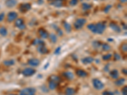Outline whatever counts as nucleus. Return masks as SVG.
<instances>
[{
    "label": "nucleus",
    "instance_id": "f257e3e1",
    "mask_svg": "<svg viewBox=\"0 0 127 95\" xmlns=\"http://www.w3.org/2000/svg\"><path fill=\"white\" fill-rule=\"evenodd\" d=\"M86 23V19L85 18L77 19L74 22V27L76 30H81Z\"/></svg>",
    "mask_w": 127,
    "mask_h": 95
},
{
    "label": "nucleus",
    "instance_id": "f03ea898",
    "mask_svg": "<svg viewBox=\"0 0 127 95\" xmlns=\"http://www.w3.org/2000/svg\"><path fill=\"white\" fill-rule=\"evenodd\" d=\"M36 93V89L35 87H26L22 89L19 95H35Z\"/></svg>",
    "mask_w": 127,
    "mask_h": 95
},
{
    "label": "nucleus",
    "instance_id": "7ed1b4c3",
    "mask_svg": "<svg viewBox=\"0 0 127 95\" xmlns=\"http://www.w3.org/2000/svg\"><path fill=\"white\" fill-rule=\"evenodd\" d=\"M96 25V34H102L106 29V23L104 22H98L95 23Z\"/></svg>",
    "mask_w": 127,
    "mask_h": 95
},
{
    "label": "nucleus",
    "instance_id": "20e7f679",
    "mask_svg": "<svg viewBox=\"0 0 127 95\" xmlns=\"http://www.w3.org/2000/svg\"><path fill=\"white\" fill-rule=\"evenodd\" d=\"M93 86L97 90H102L104 87V84L101 80L98 79H93L92 80Z\"/></svg>",
    "mask_w": 127,
    "mask_h": 95
},
{
    "label": "nucleus",
    "instance_id": "39448f33",
    "mask_svg": "<svg viewBox=\"0 0 127 95\" xmlns=\"http://www.w3.org/2000/svg\"><path fill=\"white\" fill-rule=\"evenodd\" d=\"M36 70L35 68L27 67L24 68L22 73V75L25 77H31V76H33L36 73Z\"/></svg>",
    "mask_w": 127,
    "mask_h": 95
},
{
    "label": "nucleus",
    "instance_id": "423d86ee",
    "mask_svg": "<svg viewBox=\"0 0 127 95\" xmlns=\"http://www.w3.org/2000/svg\"><path fill=\"white\" fill-rule=\"evenodd\" d=\"M31 9V4L30 3H23L21 4L19 7V10L21 13H26Z\"/></svg>",
    "mask_w": 127,
    "mask_h": 95
},
{
    "label": "nucleus",
    "instance_id": "0eeeda50",
    "mask_svg": "<svg viewBox=\"0 0 127 95\" xmlns=\"http://www.w3.org/2000/svg\"><path fill=\"white\" fill-rule=\"evenodd\" d=\"M18 13L16 11H10L8 13L7 15V21L11 23V22H13L18 18Z\"/></svg>",
    "mask_w": 127,
    "mask_h": 95
},
{
    "label": "nucleus",
    "instance_id": "6e6552de",
    "mask_svg": "<svg viewBox=\"0 0 127 95\" xmlns=\"http://www.w3.org/2000/svg\"><path fill=\"white\" fill-rule=\"evenodd\" d=\"M109 27L111 29L114 31L115 32H117V33H120L121 32V27L119 26L116 23H115V22H111L109 23Z\"/></svg>",
    "mask_w": 127,
    "mask_h": 95
},
{
    "label": "nucleus",
    "instance_id": "1a4fd4ad",
    "mask_svg": "<svg viewBox=\"0 0 127 95\" xmlns=\"http://www.w3.org/2000/svg\"><path fill=\"white\" fill-rule=\"evenodd\" d=\"M37 51L40 54H42V55H45V54H47L49 52V50L45 46V44H44V45H38V47H37Z\"/></svg>",
    "mask_w": 127,
    "mask_h": 95
},
{
    "label": "nucleus",
    "instance_id": "9d476101",
    "mask_svg": "<svg viewBox=\"0 0 127 95\" xmlns=\"http://www.w3.org/2000/svg\"><path fill=\"white\" fill-rule=\"evenodd\" d=\"M38 34H39V37L41 38V39H47L48 38V32L45 29H43V28H39L38 30Z\"/></svg>",
    "mask_w": 127,
    "mask_h": 95
},
{
    "label": "nucleus",
    "instance_id": "9b49d317",
    "mask_svg": "<svg viewBox=\"0 0 127 95\" xmlns=\"http://www.w3.org/2000/svg\"><path fill=\"white\" fill-rule=\"evenodd\" d=\"M17 4V0H6V1H5V5L9 8L15 7Z\"/></svg>",
    "mask_w": 127,
    "mask_h": 95
},
{
    "label": "nucleus",
    "instance_id": "f8f14e48",
    "mask_svg": "<svg viewBox=\"0 0 127 95\" xmlns=\"http://www.w3.org/2000/svg\"><path fill=\"white\" fill-rule=\"evenodd\" d=\"M28 64L31 67H38L40 64V61L37 58H31L28 60Z\"/></svg>",
    "mask_w": 127,
    "mask_h": 95
},
{
    "label": "nucleus",
    "instance_id": "ddd939ff",
    "mask_svg": "<svg viewBox=\"0 0 127 95\" xmlns=\"http://www.w3.org/2000/svg\"><path fill=\"white\" fill-rule=\"evenodd\" d=\"M76 75L80 77H82V78H85L88 76V73L84 70L82 69H78L76 71Z\"/></svg>",
    "mask_w": 127,
    "mask_h": 95
},
{
    "label": "nucleus",
    "instance_id": "4468645a",
    "mask_svg": "<svg viewBox=\"0 0 127 95\" xmlns=\"http://www.w3.org/2000/svg\"><path fill=\"white\" fill-rule=\"evenodd\" d=\"M50 4L56 8H60L63 6V1L62 0H54L50 3Z\"/></svg>",
    "mask_w": 127,
    "mask_h": 95
},
{
    "label": "nucleus",
    "instance_id": "2eb2a0df",
    "mask_svg": "<svg viewBox=\"0 0 127 95\" xmlns=\"http://www.w3.org/2000/svg\"><path fill=\"white\" fill-rule=\"evenodd\" d=\"M94 61V59L92 57H85L84 58L81 59V62L85 65H87V64H90Z\"/></svg>",
    "mask_w": 127,
    "mask_h": 95
},
{
    "label": "nucleus",
    "instance_id": "dca6fc26",
    "mask_svg": "<svg viewBox=\"0 0 127 95\" xmlns=\"http://www.w3.org/2000/svg\"><path fill=\"white\" fill-rule=\"evenodd\" d=\"M63 76H64L66 79L69 80H73L74 79V74L71 72H69V71L64 72V73H63Z\"/></svg>",
    "mask_w": 127,
    "mask_h": 95
},
{
    "label": "nucleus",
    "instance_id": "f3484780",
    "mask_svg": "<svg viewBox=\"0 0 127 95\" xmlns=\"http://www.w3.org/2000/svg\"><path fill=\"white\" fill-rule=\"evenodd\" d=\"M48 39L50 42L52 43H56L57 40H58V38L56 34H54V33H51L48 35Z\"/></svg>",
    "mask_w": 127,
    "mask_h": 95
},
{
    "label": "nucleus",
    "instance_id": "a211bd4d",
    "mask_svg": "<svg viewBox=\"0 0 127 95\" xmlns=\"http://www.w3.org/2000/svg\"><path fill=\"white\" fill-rule=\"evenodd\" d=\"M109 75L111 77V78H112L113 79H117L119 78V72L116 69L111 70L109 72Z\"/></svg>",
    "mask_w": 127,
    "mask_h": 95
},
{
    "label": "nucleus",
    "instance_id": "6ab92c4d",
    "mask_svg": "<svg viewBox=\"0 0 127 95\" xmlns=\"http://www.w3.org/2000/svg\"><path fill=\"white\" fill-rule=\"evenodd\" d=\"M23 24H24V19H21V18H17L15 20V26L16 27L19 28Z\"/></svg>",
    "mask_w": 127,
    "mask_h": 95
},
{
    "label": "nucleus",
    "instance_id": "aec40b11",
    "mask_svg": "<svg viewBox=\"0 0 127 95\" xmlns=\"http://www.w3.org/2000/svg\"><path fill=\"white\" fill-rule=\"evenodd\" d=\"M50 80L54 81V82H55L58 84L59 82H61V78L56 75H52L49 77V81Z\"/></svg>",
    "mask_w": 127,
    "mask_h": 95
},
{
    "label": "nucleus",
    "instance_id": "412c9836",
    "mask_svg": "<svg viewBox=\"0 0 127 95\" xmlns=\"http://www.w3.org/2000/svg\"><path fill=\"white\" fill-rule=\"evenodd\" d=\"M76 93V91L73 87H67L65 90V95H74Z\"/></svg>",
    "mask_w": 127,
    "mask_h": 95
},
{
    "label": "nucleus",
    "instance_id": "4be33fe9",
    "mask_svg": "<svg viewBox=\"0 0 127 95\" xmlns=\"http://www.w3.org/2000/svg\"><path fill=\"white\" fill-rule=\"evenodd\" d=\"M63 26H64V28L65 32H67V33H70L72 31V27H71V25L69 23H67V22H64Z\"/></svg>",
    "mask_w": 127,
    "mask_h": 95
},
{
    "label": "nucleus",
    "instance_id": "5701e85b",
    "mask_svg": "<svg viewBox=\"0 0 127 95\" xmlns=\"http://www.w3.org/2000/svg\"><path fill=\"white\" fill-rule=\"evenodd\" d=\"M87 28H88V29L90 30L92 33L96 34V25H95V23H89V24L87 25Z\"/></svg>",
    "mask_w": 127,
    "mask_h": 95
},
{
    "label": "nucleus",
    "instance_id": "b1692460",
    "mask_svg": "<svg viewBox=\"0 0 127 95\" xmlns=\"http://www.w3.org/2000/svg\"><path fill=\"white\" fill-rule=\"evenodd\" d=\"M126 82V80H125L124 78H119V79H117L115 81L114 84L116 85L117 86H121L124 85V84Z\"/></svg>",
    "mask_w": 127,
    "mask_h": 95
},
{
    "label": "nucleus",
    "instance_id": "393cba45",
    "mask_svg": "<svg viewBox=\"0 0 127 95\" xmlns=\"http://www.w3.org/2000/svg\"><path fill=\"white\" fill-rule=\"evenodd\" d=\"M0 35L3 37H5L8 35V30L4 27H0Z\"/></svg>",
    "mask_w": 127,
    "mask_h": 95
},
{
    "label": "nucleus",
    "instance_id": "a878e982",
    "mask_svg": "<svg viewBox=\"0 0 127 95\" xmlns=\"http://www.w3.org/2000/svg\"><path fill=\"white\" fill-rule=\"evenodd\" d=\"M81 8L83 10L87 11L92 8V5L87 3H83L81 4Z\"/></svg>",
    "mask_w": 127,
    "mask_h": 95
},
{
    "label": "nucleus",
    "instance_id": "bb28decb",
    "mask_svg": "<svg viewBox=\"0 0 127 95\" xmlns=\"http://www.w3.org/2000/svg\"><path fill=\"white\" fill-rule=\"evenodd\" d=\"M32 44L35 45V46H38V45H44L45 44V42L42 41L41 39H36L35 40L33 41L32 42Z\"/></svg>",
    "mask_w": 127,
    "mask_h": 95
},
{
    "label": "nucleus",
    "instance_id": "cd10ccee",
    "mask_svg": "<svg viewBox=\"0 0 127 95\" xmlns=\"http://www.w3.org/2000/svg\"><path fill=\"white\" fill-rule=\"evenodd\" d=\"M58 86V83H57L55 82H54V81H51L50 80L49 81V84H48V86H49L50 89L51 90H54Z\"/></svg>",
    "mask_w": 127,
    "mask_h": 95
},
{
    "label": "nucleus",
    "instance_id": "c85d7f7f",
    "mask_svg": "<svg viewBox=\"0 0 127 95\" xmlns=\"http://www.w3.org/2000/svg\"><path fill=\"white\" fill-rule=\"evenodd\" d=\"M3 64L7 67L13 65L15 64V61L13 60H7L3 61Z\"/></svg>",
    "mask_w": 127,
    "mask_h": 95
},
{
    "label": "nucleus",
    "instance_id": "c756f323",
    "mask_svg": "<svg viewBox=\"0 0 127 95\" xmlns=\"http://www.w3.org/2000/svg\"><path fill=\"white\" fill-rule=\"evenodd\" d=\"M101 47L102 49H103L104 51H109L111 48V47L110 46L109 44H108V43H104V44H102Z\"/></svg>",
    "mask_w": 127,
    "mask_h": 95
},
{
    "label": "nucleus",
    "instance_id": "7c9ffc66",
    "mask_svg": "<svg viewBox=\"0 0 127 95\" xmlns=\"http://www.w3.org/2000/svg\"><path fill=\"white\" fill-rule=\"evenodd\" d=\"M111 58H112V55H111V53H108V54H106V55H104L103 57H102V59H103L104 61H108V60H111Z\"/></svg>",
    "mask_w": 127,
    "mask_h": 95
},
{
    "label": "nucleus",
    "instance_id": "2f4dec72",
    "mask_svg": "<svg viewBox=\"0 0 127 95\" xmlns=\"http://www.w3.org/2000/svg\"><path fill=\"white\" fill-rule=\"evenodd\" d=\"M93 44V46L95 48H98L99 47L101 46L102 43L100 42H99V41H93L92 43Z\"/></svg>",
    "mask_w": 127,
    "mask_h": 95
},
{
    "label": "nucleus",
    "instance_id": "473e14b6",
    "mask_svg": "<svg viewBox=\"0 0 127 95\" xmlns=\"http://www.w3.org/2000/svg\"><path fill=\"white\" fill-rule=\"evenodd\" d=\"M79 2V1L78 0H70L69 1V5L71 6H74L76 5H77Z\"/></svg>",
    "mask_w": 127,
    "mask_h": 95
},
{
    "label": "nucleus",
    "instance_id": "72a5a7b5",
    "mask_svg": "<svg viewBox=\"0 0 127 95\" xmlns=\"http://www.w3.org/2000/svg\"><path fill=\"white\" fill-rule=\"evenodd\" d=\"M121 49L124 53H127V43H123L121 46Z\"/></svg>",
    "mask_w": 127,
    "mask_h": 95
},
{
    "label": "nucleus",
    "instance_id": "f704fd0d",
    "mask_svg": "<svg viewBox=\"0 0 127 95\" xmlns=\"http://www.w3.org/2000/svg\"><path fill=\"white\" fill-rule=\"evenodd\" d=\"M111 8H112V5L108 4V5H107V6H106V7H104V13H108L109 11L111 9Z\"/></svg>",
    "mask_w": 127,
    "mask_h": 95
},
{
    "label": "nucleus",
    "instance_id": "c9c22d12",
    "mask_svg": "<svg viewBox=\"0 0 127 95\" xmlns=\"http://www.w3.org/2000/svg\"><path fill=\"white\" fill-rule=\"evenodd\" d=\"M57 34H58V36H62L64 34V32H63L62 30L60 29V28L57 27Z\"/></svg>",
    "mask_w": 127,
    "mask_h": 95
},
{
    "label": "nucleus",
    "instance_id": "e433bc0d",
    "mask_svg": "<svg viewBox=\"0 0 127 95\" xmlns=\"http://www.w3.org/2000/svg\"><path fill=\"white\" fill-rule=\"evenodd\" d=\"M102 95H114V93L111 92V91H104L103 93H102Z\"/></svg>",
    "mask_w": 127,
    "mask_h": 95
},
{
    "label": "nucleus",
    "instance_id": "4c0bfd02",
    "mask_svg": "<svg viewBox=\"0 0 127 95\" xmlns=\"http://www.w3.org/2000/svg\"><path fill=\"white\" fill-rule=\"evenodd\" d=\"M121 93L123 95H127V87L125 86L124 87L122 90H121Z\"/></svg>",
    "mask_w": 127,
    "mask_h": 95
},
{
    "label": "nucleus",
    "instance_id": "58836bf2",
    "mask_svg": "<svg viewBox=\"0 0 127 95\" xmlns=\"http://www.w3.org/2000/svg\"><path fill=\"white\" fill-rule=\"evenodd\" d=\"M4 17H5V14H4V12L0 13V22L3 21V20H4Z\"/></svg>",
    "mask_w": 127,
    "mask_h": 95
},
{
    "label": "nucleus",
    "instance_id": "ea45409f",
    "mask_svg": "<svg viewBox=\"0 0 127 95\" xmlns=\"http://www.w3.org/2000/svg\"><path fill=\"white\" fill-rule=\"evenodd\" d=\"M60 50H61V47L60 46L58 47V48H57V49H55V51L54 53H55V55H58V54H59V53H60Z\"/></svg>",
    "mask_w": 127,
    "mask_h": 95
},
{
    "label": "nucleus",
    "instance_id": "a19ab883",
    "mask_svg": "<svg viewBox=\"0 0 127 95\" xmlns=\"http://www.w3.org/2000/svg\"><path fill=\"white\" fill-rule=\"evenodd\" d=\"M114 59L116 60H120L121 57L118 53H114Z\"/></svg>",
    "mask_w": 127,
    "mask_h": 95
},
{
    "label": "nucleus",
    "instance_id": "79ce46f5",
    "mask_svg": "<svg viewBox=\"0 0 127 95\" xmlns=\"http://www.w3.org/2000/svg\"><path fill=\"white\" fill-rule=\"evenodd\" d=\"M26 28V25H25V23H24V24H23L22 26H20L19 29L20 30H24Z\"/></svg>",
    "mask_w": 127,
    "mask_h": 95
},
{
    "label": "nucleus",
    "instance_id": "37998d69",
    "mask_svg": "<svg viewBox=\"0 0 127 95\" xmlns=\"http://www.w3.org/2000/svg\"><path fill=\"white\" fill-rule=\"evenodd\" d=\"M122 73H123V74L127 75V70L126 68H123V69H122Z\"/></svg>",
    "mask_w": 127,
    "mask_h": 95
},
{
    "label": "nucleus",
    "instance_id": "c03bdc74",
    "mask_svg": "<svg viewBox=\"0 0 127 95\" xmlns=\"http://www.w3.org/2000/svg\"><path fill=\"white\" fill-rule=\"evenodd\" d=\"M38 3L39 4H42L44 3V0H38Z\"/></svg>",
    "mask_w": 127,
    "mask_h": 95
},
{
    "label": "nucleus",
    "instance_id": "a18cd8bd",
    "mask_svg": "<svg viewBox=\"0 0 127 95\" xmlns=\"http://www.w3.org/2000/svg\"><path fill=\"white\" fill-rule=\"evenodd\" d=\"M119 1L121 3H123V4H125L127 2V0H119Z\"/></svg>",
    "mask_w": 127,
    "mask_h": 95
},
{
    "label": "nucleus",
    "instance_id": "49530a36",
    "mask_svg": "<svg viewBox=\"0 0 127 95\" xmlns=\"http://www.w3.org/2000/svg\"><path fill=\"white\" fill-rule=\"evenodd\" d=\"M48 66H49V63H46V65L45 66V69H46V68H47V67H48Z\"/></svg>",
    "mask_w": 127,
    "mask_h": 95
},
{
    "label": "nucleus",
    "instance_id": "de8ad7c7",
    "mask_svg": "<svg viewBox=\"0 0 127 95\" xmlns=\"http://www.w3.org/2000/svg\"><path fill=\"white\" fill-rule=\"evenodd\" d=\"M15 95V94H10V95Z\"/></svg>",
    "mask_w": 127,
    "mask_h": 95
},
{
    "label": "nucleus",
    "instance_id": "09e8293b",
    "mask_svg": "<svg viewBox=\"0 0 127 95\" xmlns=\"http://www.w3.org/2000/svg\"><path fill=\"white\" fill-rule=\"evenodd\" d=\"M48 1H52V0H48Z\"/></svg>",
    "mask_w": 127,
    "mask_h": 95
}]
</instances>
